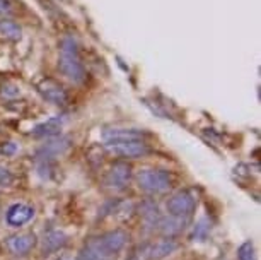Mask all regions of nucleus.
<instances>
[{"label": "nucleus", "mask_w": 261, "mask_h": 260, "mask_svg": "<svg viewBox=\"0 0 261 260\" xmlns=\"http://www.w3.org/2000/svg\"><path fill=\"white\" fill-rule=\"evenodd\" d=\"M58 68L68 81L73 84H82L87 74L79 53L77 41L72 36H65L60 41V53H58Z\"/></svg>", "instance_id": "f257e3e1"}, {"label": "nucleus", "mask_w": 261, "mask_h": 260, "mask_svg": "<svg viewBox=\"0 0 261 260\" xmlns=\"http://www.w3.org/2000/svg\"><path fill=\"white\" fill-rule=\"evenodd\" d=\"M137 185L142 192L150 195L166 194L172 187V175L171 171L162 168H144L135 176Z\"/></svg>", "instance_id": "f03ea898"}, {"label": "nucleus", "mask_w": 261, "mask_h": 260, "mask_svg": "<svg viewBox=\"0 0 261 260\" xmlns=\"http://www.w3.org/2000/svg\"><path fill=\"white\" fill-rule=\"evenodd\" d=\"M102 146L110 154L123 159H139L152 153L150 146L144 139H110L105 140Z\"/></svg>", "instance_id": "7ed1b4c3"}, {"label": "nucleus", "mask_w": 261, "mask_h": 260, "mask_svg": "<svg viewBox=\"0 0 261 260\" xmlns=\"http://www.w3.org/2000/svg\"><path fill=\"white\" fill-rule=\"evenodd\" d=\"M196 205H198V199H196L195 192L190 188H185V190H178L176 194H172L169 200H167L166 207L169 216L191 221L196 210Z\"/></svg>", "instance_id": "20e7f679"}, {"label": "nucleus", "mask_w": 261, "mask_h": 260, "mask_svg": "<svg viewBox=\"0 0 261 260\" xmlns=\"http://www.w3.org/2000/svg\"><path fill=\"white\" fill-rule=\"evenodd\" d=\"M132 176H134L132 164L126 163V161H116V163L111 164L110 171L106 173L105 185L108 188L115 190V192H121V190L130 187Z\"/></svg>", "instance_id": "39448f33"}, {"label": "nucleus", "mask_w": 261, "mask_h": 260, "mask_svg": "<svg viewBox=\"0 0 261 260\" xmlns=\"http://www.w3.org/2000/svg\"><path fill=\"white\" fill-rule=\"evenodd\" d=\"M97 242H99L101 248L105 250L106 255H110V257H116L118 253L123 252L125 247L130 242V234H128L125 229H110V231L99 234V237H96Z\"/></svg>", "instance_id": "423d86ee"}, {"label": "nucleus", "mask_w": 261, "mask_h": 260, "mask_svg": "<svg viewBox=\"0 0 261 260\" xmlns=\"http://www.w3.org/2000/svg\"><path fill=\"white\" fill-rule=\"evenodd\" d=\"M36 89L43 96V100L55 106H65L68 103V92L65 91V87L53 79H43L36 86Z\"/></svg>", "instance_id": "0eeeda50"}, {"label": "nucleus", "mask_w": 261, "mask_h": 260, "mask_svg": "<svg viewBox=\"0 0 261 260\" xmlns=\"http://www.w3.org/2000/svg\"><path fill=\"white\" fill-rule=\"evenodd\" d=\"M36 243H38L36 234L31 231L16 233L6 240L7 250L12 255H16V257H24V255H28L34 247H36Z\"/></svg>", "instance_id": "6e6552de"}, {"label": "nucleus", "mask_w": 261, "mask_h": 260, "mask_svg": "<svg viewBox=\"0 0 261 260\" xmlns=\"http://www.w3.org/2000/svg\"><path fill=\"white\" fill-rule=\"evenodd\" d=\"M139 214L142 219V228H144L145 233H152L159 228L162 214H161L159 205L155 204V200H152V199L142 200L139 205Z\"/></svg>", "instance_id": "1a4fd4ad"}, {"label": "nucleus", "mask_w": 261, "mask_h": 260, "mask_svg": "<svg viewBox=\"0 0 261 260\" xmlns=\"http://www.w3.org/2000/svg\"><path fill=\"white\" fill-rule=\"evenodd\" d=\"M72 146V139L68 135H53L48 137L46 144H43V147L39 149L38 158L39 159H53L57 156L65 154Z\"/></svg>", "instance_id": "9d476101"}, {"label": "nucleus", "mask_w": 261, "mask_h": 260, "mask_svg": "<svg viewBox=\"0 0 261 260\" xmlns=\"http://www.w3.org/2000/svg\"><path fill=\"white\" fill-rule=\"evenodd\" d=\"M34 214H36V210L33 205L24 202L12 204L6 212V223L11 228H21L34 218Z\"/></svg>", "instance_id": "9b49d317"}, {"label": "nucleus", "mask_w": 261, "mask_h": 260, "mask_svg": "<svg viewBox=\"0 0 261 260\" xmlns=\"http://www.w3.org/2000/svg\"><path fill=\"white\" fill-rule=\"evenodd\" d=\"M67 243H68V237L62 229H50V231L43 234L41 252L43 255H51L55 252H60Z\"/></svg>", "instance_id": "f8f14e48"}, {"label": "nucleus", "mask_w": 261, "mask_h": 260, "mask_svg": "<svg viewBox=\"0 0 261 260\" xmlns=\"http://www.w3.org/2000/svg\"><path fill=\"white\" fill-rule=\"evenodd\" d=\"M179 248V243L174 238H164L159 240L157 243L149 245L147 248V257L149 260H162L166 257H169L171 253H174Z\"/></svg>", "instance_id": "ddd939ff"}, {"label": "nucleus", "mask_w": 261, "mask_h": 260, "mask_svg": "<svg viewBox=\"0 0 261 260\" xmlns=\"http://www.w3.org/2000/svg\"><path fill=\"white\" fill-rule=\"evenodd\" d=\"M190 224L188 219H181V218H174V216H162L161 223H159V231L164 234L166 238H174L181 234L186 229V226Z\"/></svg>", "instance_id": "4468645a"}, {"label": "nucleus", "mask_w": 261, "mask_h": 260, "mask_svg": "<svg viewBox=\"0 0 261 260\" xmlns=\"http://www.w3.org/2000/svg\"><path fill=\"white\" fill-rule=\"evenodd\" d=\"M75 260H111L110 255L105 253V250L101 248L97 238H89L86 243L82 245V248L79 250V255Z\"/></svg>", "instance_id": "2eb2a0df"}, {"label": "nucleus", "mask_w": 261, "mask_h": 260, "mask_svg": "<svg viewBox=\"0 0 261 260\" xmlns=\"http://www.w3.org/2000/svg\"><path fill=\"white\" fill-rule=\"evenodd\" d=\"M63 124H65V116H53V119L43 122V124L36 125L31 132L33 137H53L58 135V132L62 130Z\"/></svg>", "instance_id": "dca6fc26"}, {"label": "nucleus", "mask_w": 261, "mask_h": 260, "mask_svg": "<svg viewBox=\"0 0 261 260\" xmlns=\"http://www.w3.org/2000/svg\"><path fill=\"white\" fill-rule=\"evenodd\" d=\"M149 135L145 130H139V129H110L102 132V137L105 140L110 139H145Z\"/></svg>", "instance_id": "f3484780"}, {"label": "nucleus", "mask_w": 261, "mask_h": 260, "mask_svg": "<svg viewBox=\"0 0 261 260\" xmlns=\"http://www.w3.org/2000/svg\"><path fill=\"white\" fill-rule=\"evenodd\" d=\"M210 231H212V223L208 221V218H201L193 226V229H191L190 238L193 240V242H205V240L208 238Z\"/></svg>", "instance_id": "a211bd4d"}, {"label": "nucleus", "mask_w": 261, "mask_h": 260, "mask_svg": "<svg viewBox=\"0 0 261 260\" xmlns=\"http://www.w3.org/2000/svg\"><path fill=\"white\" fill-rule=\"evenodd\" d=\"M21 28L14 21H11V19H2L0 21V36H4L6 40L17 41L21 38Z\"/></svg>", "instance_id": "6ab92c4d"}, {"label": "nucleus", "mask_w": 261, "mask_h": 260, "mask_svg": "<svg viewBox=\"0 0 261 260\" xmlns=\"http://www.w3.org/2000/svg\"><path fill=\"white\" fill-rule=\"evenodd\" d=\"M238 260H256V253H254V243L248 240L243 245H239L238 248Z\"/></svg>", "instance_id": "aec40b11"}, {"label": "nucleus", "mask_w": 261, "mask_h": 260, "mask_svg": "<svg viewBox=\"0 0 261 260\" xmlns=\"http://www.w3.org/2000/svg\"><path fill=\"white\" fill-rule=\"evenodd\" d=\"M14 175L11 170H7L6 166H0V187H11L14 183Z\"/></svg>", "instance_id": "412c9836"}, {"label": "nucleus", "mask_w": 261, "mask_h": 260, "mask_svg": "<svg viewBox=\"0 0 261 260\" xmlns=\"http://www.w3.org/2000/svg\"><path fill=\"white\" fill-rule=\"evenodd\" d=\"M16 151H17V146L14 144V142H7V144H4V146H2V153L6 154V156L16 154Z\"/></svg>", "instance_id": "4be33fe9"}, {"label": "nucleus", "mask_w": 261, "mask_h": 260, "mask_svg": "<svg viewBox=\"0 0 261 260\" xmlns=\"http://www.w3.org/2000/svg\"><path fill=\"white\" fill-rule=\"evenodd\" d=\"M11 4L7 0H0V16H7V14H11Z\"/></svg>", "instance_id": "5701e85b"}, {"label": "nucleus", "mask_w": 261, "mask_h": 260, "mask_svg": "<svg viewBox=\"0 0 261 260\" xmlns=\"http://www.w3.org/2000/svg\"><path fill=\"white\" fill-rule=\"evenodd\" d=\"M60 260H73V258H72V257H68V255H63V257H62Z\"/></svg>", "instance_id": "b1692460"}]
</instances>
